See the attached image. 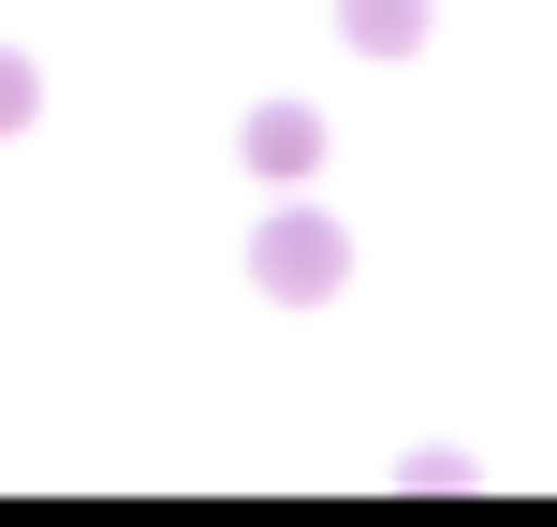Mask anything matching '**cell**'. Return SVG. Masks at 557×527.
Returning a JSON list of instances; mask_svg holds the SVG:
<instances>
[{
    "mask_svg": "<svg viewBox=\"0 0 557 527\" xmlns=\"http://www.w3.org/2000/svg\"><path fill=\"white\" fill-rule=\"evenodd\" d=\"M29 117H45V74H29V59L0 45V133H29Z\"/></svg>",
    "mask_w": 557,
    "mask_h": 527,
    "instance_id": "277c9868",
    "label": "cell"
},
{
    "mask_svg": "<svg viewBox=\"0 0 557 527\" xmlns=\"http://www.w3.org/2000/svg\"><path fill=\"white\" fill-rule=\"evenodd\" d=\"M337 278H352V235H337V205H264V221H250V293L323 308Z\"/></svg>",
    "mask_w": 557,
    "mask_h": 527,
    "instance_id": "6da1fadb",
    "label": "cell"
},
{
    "mask_svg": "<svg viewBox=\"0 0 557 527\" xmlns=\"http://www.w3.org/2000/svg\"><path fill=\"white\" fill-rule=\"evenodd\" d=\"M235 162H250V176H308V162H323V117H308V103H250Z\"/></svg>",
    "mask_w": 557,
    "mask_h": 527,
    "instance_id": "7a4b0ae2",
    "label": "cell"
},
{
    "mask_svg": "<svg viewBox=\"0 0 557 527\" xmlns=\"http://www.w3.org/2000/svg\"><path fill=\"white\" fill-rule=\"evenodd\" d=\"M337 29H352L367 59H411L425 45V0H337Z\"/></svg>",
    "mask_w": 557,
    "mask_h": 527,
    "instance_id": "3957f363",
    "label": "cell"
}]
</instances>
